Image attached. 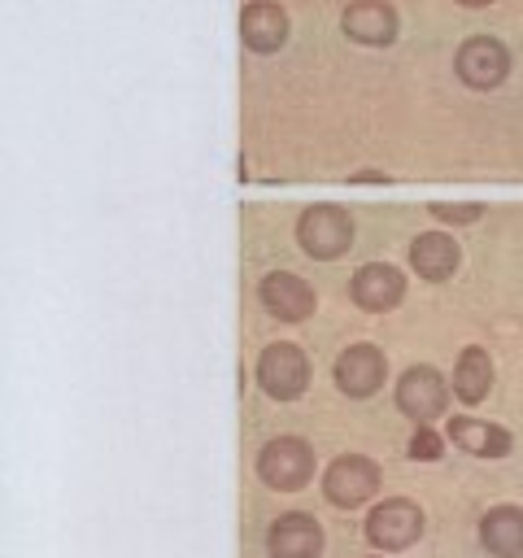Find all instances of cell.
<instances>
[{
	"label": "cell",
	"instance_id": "6da1fadb",
	"mask_svg": "<svg viewBox=\"0 0 523 558\" xmlns=\"http://www.w3.org/2000/svg\"><path fill=\"white\" fill-rule=\"evenodd\" d=\"M296 244L314 262H336L353 244V214L344 205H331V201L301 209V218H296Z\"/></svg>",
	"mask_w": 523,
	"mask_h": 558
},
{
	"label": "cell",
	"instance_id": "277c9868",
	"mask_svg": "<svg viewBox=\"0 0 523 558\" xmlns=\"http://www.w3.org/2000/svg\"><path fill=\"white\" fill-rule=\"evenodd\" d=\"M375 488H379V466L370 458H362V453H340L323 471V497L331 506H340V510H353V506L370 501Z\"/></svg>",
	"mask_w": 523,
	"mask_h": 558
},
{
	"label": "cell",
	"instance_id": "52a82bcc",
	"mask_svg": "<svg viewBox=\"0 0 523 558\" xmlns=\"http://www.w3.org/2000/svg\"><path fill=\"white\" fill-rule=\"evenodd\" d=\"M449 388H453V384H445V375H440L436 366H410V371L397 379V410H401L405 418H414V423H431V418L445 414Z\"/></svg>",
	"mask_w": 523,
	"mask_h": 558
},
{
	"label": "cell",
	"instance_id": "ac0fdd59",
	"mask_svg": "<svg viewBox=\"0 0 523 558\" xmlns=\"http://www.w3.org/2000/svg\"><path fill=\"white\" fill-rule=\"evenodd\" d=\"M427 209H431L440 222H458V227L479 222V214H484V205H479V201H462V205H458V201H431Z\"/></svg>",
	"mask_w": 523,
	"mask_h": 558
},
{
	"label": "cell",
	"instance_id": "3957f363",
	"mask_svg": "<svg viewBox=\"0 0 523 558\" xmlns=\"http://www.w3.org/2000/svg\"><path fill=\"white\" fill-rule=\"evenodd\" d=\"M257 384H262V392L275 397V401H296V397L305 392V384H309V362H305V353H301L296 344H288V340L266 344L262 357H257Z\"/></svg>",
	"mask_w": 523,
	"mask_h": 558
},
{
	"label": "cell",
	"instance_id": "9c48e42d",
	"mask_svg": "<svg viewBox=\"0 0 523 558\" xmlns=\"http://www.w3.org/2000/svg\"><path fill=\"white\" fill-rule=\"evenodd\" d=\"M340 31L353 44L388 48L397 39V9L388 0H349L344 13H340Z\"/></svg>",
	"mask_w": 523,
	"mask_h": 558
},
{
	"label": "cell",
	"instance_id": "7a4b0ae2",
	"mask_svg": "<svg viewBox=\"0 0 523 558\" xmlns=\"http://www.w3.org/2000/svg\"><path fill=\"white\" fill-rule=\"evenodd\" d=\"M257 475H262L266 488H279V493L305 488L309 475H314V449H309V440H301V436H275V440H266L262 453H257Z\"/></svg>",
	"mask_w": 523,
	"mask_h": 558
},
{
	"label": "cell",
	"instance_id": "44dd1931",
	"mask_svg": "<svg viewBox=\"0 0 523 558\" xmlns=\"http://www.w3.org/2000/svg\"><path fill=\"white\" fill-rule=\"evenodd\" d=\"M458 4H466V9H484V4H492V0H458Z\"/></svg>",
	"mask_w": 523,
	"mask_h": 558
},
{
	"label": "cell",
	"instance_id": "ba28073f",
	"mask_svg": "<svg viewBox=\"0 0 523 558\" xmlns=\"http://www.w3.org/2000/svg\"><path fill=\"white\" fill-rule=\"evenodd\" d=\"M331 375H336V384H340L344 397H357L362 401V397H375L379 392V384L388 379V362H384V353L375 344H349L336 357Z\"/></svg>",
	"mask_w": 523,
	"mask_h": 558
},
{
	"label": "cell",
	"instance_id": "8992f818",
	"mask_svg": "<svg viewBox=\"0 0 523 558\" xmlns=\"http://www.w3.org/2000/svg\"><path fill=\"white\" fill-rule=\"evenodd\" d=\"M453 70H458V78H462L466 87L492 92V87H501L506 74H510V52H506V44L492 39V35H471V39L458 48Z\"/></svg>",
	"mask_w": 523,
	"mask_h": 558
},
{
	"label": "cell",
	"instance_id": "e0dca14e",
	"mask_svg": "<svg viewBox=\"0 0 523 558\" xmlns=\"http://www.w3.org/2000/svg\"><path fill=\"white\" fill-rule=\"evenodd\" d=\"M488 388H492V357H488V349L466 344L453 366V392H458V401L479 405L488 397Z\"/></svg>",
	"mask_w": 523,
	"mask_h": 558
},
{
	"label": "cell",
	"instance_id": "7c38bea8",
	"mask_svg": "<svg viewBox=\"0 0 523 558\" xmlns=\"http://www.w3.org/2000/svg\"><path fill=\"white\" fill-rule=\"evenodd\" d=\"M288 31H292V22H288L283 4H275V0H248L240 9V39L248 52H279L288 44Z\"/></svg>",
	"mask_w": 523,
	"mask_h": 558
},
{
	"label": "cell",
	"instance_id": "9a60e30c",
	"mask_svg": "<svg viewBox=\"0 0 523 558\" xmlns=\"http://www.w3.org/2000/svg\"><path fill=\"white\" fill-rule=\"evenodd\" d=\"M458 262H462V248H458V240H449L445 231H423V235L410 240V266H414L427 283L449 279V275L458 270Z\"/></svg>",
	"mask_w": 523,
	"mask_h": 558
},
{
	"label": "cell",
	"instance_id": "2e32d148",
	"mask_svg": "<svg viewBox=\"0 0 523 558\" xmlns=\"http://www.w3.org/2000/svg\"><path fill=\"white\" fill-rule=\"evenodd\" d=\"M479 545L492 558H523V510L519 506H492L479 519Z\"/></svg>",
	"mask_w": 523,
	"mask_h": 558
},
{
	"label": "cell",
	"instance_id": "5b68a950",
	"mask_svg": "<svg viewBox=\"0 0 523 558\" xmlns=\"http://www.w3.org/2000/svg\"><path fill=\"white\" fill-rule=\"evenodd\" d=\"M423 510L410 501V497H388V501H379L375 510H370V519H366V541L375 545V549H388V554H397V549H410L418 536H423Z\"/></svg>",
	"mask_w": 523,
	"mask_h": 558
},
{
	"label": "cell",
	"instance_id": "5bb4252c",
	"mask_svg": "<svg viewBox=\"0 0 523 558\" xmlns=\"http://www.w3.org/2000/svg\"><path fill=\"white\" fill-rule=\"evenodd\" d=\"M445 432H449V440H453L462 453H475V458H506L510 445H514V436H510L506 427H497V423H488V418H471V414L449 418Z\"/></svg>",
	"mask_w": 523,
	"mask_h": 558
},
{
	"label": "cell",
	"instance_id": "ffe728a7",
	"mask_svg": "<svg viewBox=\"0 0 523 558\" xmlns=\"http://www.w3.org/2000/svg\"><path fill=\"white\" fill-rule=\"evenodd\" d=\"M388 174H375V170H362V174H353V183H384Z\"/></svg>",
	"mask_w": 523,
	"mask_h": 558
},
{
	"label": "cell",
	"instance_id": "4fadbf2b",
	"mask_svg": "<svg viewBox=\"0 0 523 558\" xmlns=\"http://www.w3.org/2000/svg\"><path fill=\"white\" fill-rule=\"evenodd\" d=\"M349 296H353V305H362V310H370V314H384V310H392V305L405 296V279H401V270L388 266V262H366V266L349 279Z\"/></svg>",
	"mask_w": 523,
	"mask_h": 558
},
{
	"label": "cell",
	"instance_id": "30bf717a",
	"mask_svg": "<svg viewBox=\"0 0 523 558\" xmlns=\"http://www.w3.org/2000/svg\"><path fill=\"white\" fill-rule=\"evenodd\" d=\"M257 296L270 310V318H279V323H301L314 314V288L292 270H270L257 283Z\"/></svg>",
	"mask_w": 523,
	"mask_h": 558
},
{
	"label": "cell",
	"instance_id": "d6986e66",
	"mask_svg": "<svg viewBox=\"0 0 523 558\" xmlns=\"http://www.w3.org/2000/svg\"><path fill=\"white\" fill-rule=\"evenodd\" d=\"M440 449H445V440L431 432V423H418V432L410 436V458H418V462H436Z\"/></svg>",
	"mask_w": 523,
	"mask_h": 558
},
{
	"label": "cell",
	"instance_id": "8fae6325",
	"mask_svg": "<svg viewBox=\"0 0 523 558\" xmlns=\"http://www.w3.org/2000/svg\"><path fill=\"white\" fill-rule=\"evenodd\" d=\"M266 549H270V558H318L323 554V523L305 510L279 514L266 532Z\"/></svg>",
	"mask_w": 523,
	"mask_h": 558
}]
</instances>
